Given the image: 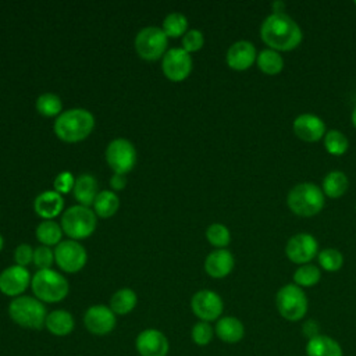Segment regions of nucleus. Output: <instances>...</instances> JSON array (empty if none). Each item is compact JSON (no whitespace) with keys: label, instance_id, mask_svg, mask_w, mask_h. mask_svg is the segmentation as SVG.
Segmentation results:
<instances>
[{"label":"nucleus","instance_id":"obj_1","mask_svg":"<svg viewBox=\"0 0 356 356\" xmlns=\"http://www.w3.org/2000/svg\"><path fill=\"white\" fill-rule=\"evenodd\" d=\"M261 40L275 51H291L296 49L303 39L300 26L285 13H271L264 18L260 26Z\"/></svg>","mask_w":356,"mask_h":356},{"label":"nucleus","instance_id":"obj_2","mask_svg":"<svg viewBox=\"0 0 356 356\" xmlns=\"http://www.w3.org/2000/svg\"><path fill=\"white\" fill-rule=\"evenodd\" d=\"M95 127V117L85 108H71L61 113L54 122V134L58 139L75 143L88 138Z\"/></svg>","mask_w":356,"mask_h":356},{"label":"nucleus","instance_id":"obj_3","mask_svg":"<svg viewBox=\"0 0 356 356\" xmlns=\"http://www.w3.org/2000/svg\"><path fill=\"white\" fill-rule=\"evenodd\" d=\"M10 318L26 330H42L47 317L43 302L33 296L21 295L14 298L8 305Z\"/></svg>","mask_w":356,"mask_h":356},{"label":"nucleus","instance_id":"obj_4","mask_svg":"<svg viewBox=\"0 0 356 356\" xmlns=\"http://www.w3.org/2000/svg\"><path fill=\"white\" fill-rule=\"evenodd\" d=\"M325 203L321 188L312 182L295 185L286 196V204L291 211L300 217H312L318 214Z\"/></svg>","mask_w":356,"mask_h":356},{"label":"nucleus","instance_id":"obj_5","mask_svg":"<svg viewBox=\"0 0 356 356\" xmlns=\"http://www.w3.org/2000/svg\"><path fill=\"white\" fill-rule=\"evenodd\" d=\"M31 286L35 298L46 303L61 302L70 291L65 277L51 268L36 271L31 280Z\"/></svg>","mask_w":356,"mask_h":356},{"label":"nucleus","instance_id":"obj_6","mask_svg":"<svg viewBox=\"0 0 356 356\" xmlns=\"http://www.w3.org/2000/svg\"><path fill=\"white\" fill-rule=\"evenodd\" d=\"M96 216L89 207L76 204L64 211L61 217V228L72 241L90 236L96 228Z\"/></svg>","mask_w":356,"mask_h":356},{"label":"nucleus","instance_id":"obj_7","mask_svg":"<svg viewBox=\"0 0 356 356\" xmlns=\"http://www.w3.org/2000/svg\"><path fill=\"white\" fill-rule=\"evenodd\" d=\"M278 313L288 321H299L307 313V298L303 289L295 284H286L275 295Z\"/></svg>","mask_w":356,"mask_h":356},{"label":"nucleus","instance_id":"obj_8","mask_svg":"<svg viewBox=\"0 0 356 356\" xmlns=\"http://www.w3.org/2000/svg\"><path fill=\"white\" fill-rule=\"evenodd\" d=\"M167 35L161 28L146 26L135 38V50L138 56L147 61H156L165 54Z\"/></svg>","mask_w":356,"mask_h":356},{"label":"nucleus","instance_id":"obj_9","mask_svg":"<svg viewBox=\"0 0 356 356\" xmlns=\"http://www.w3.org/2000/svg\"><path fill=\"white\" fill-rule=\"evenodd\" d=\"M106 160L115 174L125 175L136 164V150L129 140L118 138L108 143L106 149Z\"/></svg>","mask_w":356,"mask_h":356},{"label":"nucleus","instance_id":"obj_10","mask_svg":"<svg viewBox=\"0 0 356 356\" xmlns=\"http://www.w3.org/2000/svg\"><path fill=\"white\" fill-rule=\"evenodd\" d=\"M86 250L76 241H61L54 249V260L65 273H76L86 264Z\"/></svg>","mask_w":356,"mask_h":356},{"label":"nucleus","instance_id":"obj_11","mask_svg":"<svg viewBox=\"0 0 356 356\" xmlns=\"http://www.w3.org/2000/svg\"><path fill=\"white\" fill-rule=\"evenodd\" d=\"M191 309L200 321H214L222 313L224 303L221 296L210 289L197 291L191 299Z\"/></svg>","mask_w":356,"mask_h":356},{"label":"nucleus","instance_id":"obj_12","mask_svg":"<svg viewBox=\"0 0 356 356\" xmlns=\"http://www.w3.org/2000/svg\"><path fill=\"white\" fill-rule=\"evenodd\" d=\"M318 243L316 238L307 232L295 234L291 236L285 246L286 257L295 264H309L318 253Z\"/></svg>","mask_w":356,"mask_h":356},{"label":"nucleus","instance_id":"obj_13","mask_svg":"<svg viewBox=\"0 0 356 356\" xmlns=\"http://www.w3.org/2000/svg\"><path fill=\"white\" fill-rule=\"evenodd\" d=\"M85 328L93 335H107L110 334L117 324V317L110 306L106 305H93L86 309L83 314Z\"/></svg>","mask_w":356,"mask_h":356},{"label":"nucleus","instance_id":"obj_14","mask_svg":"<svg viewBox=\"0 0 356 356\" xmlns=\"http://www.w3.org/2000/svg\"><path fill=\"white\" fill-rule=\"evenodd\" d=\"M161 68L167 79L181 82L186 79L192 71V57L184 49H171L163 56Z\"/></svg>","mask_w":356,"mask_h":356},{"label":"nucleus","instance_id":"obj_15","mask_svg":"<svg viewBox=\"0 0 356 356\" xmlns=\"http://www.w3.org/2000/svg\"><path fill=\"white\" fill-rule=\"evenodd\" d=\"M135 349L139 356H167L170 342L160 330L146 328L138 334L135 339Z\"/></svg>","mask_w":356,"mask_h":356},{"label":"nucleus","instance_id":"obj_16","mask_svg":"<svg viewBox=\"0 0 356 356\" xmlns=\"http://www.w3.org/2000/svg\"><path fill=\"white\" fill-rule=\"evenodd\" d=\"M29 271L21 266H10L0 274V291L1 293L17 298L28 288L31 282Z\"/></svg>","mask_w":356,"mask_h":356},{"label":"nucleus","instance_id":"obj_17","mask_svg":"<svg viewBox=\"0 0 356 356\" xmlns=\"http://www.w3.org/2000/svg\"><path fill=\"white\" fill-rule=\"evenodd\" d=\"M292 128H293L295 135L300 140L309 142V143L318 142L320 139L324 138V135L327 132L324 121L320 117L310 114V113H303V114L298 115L293 120Z\"/></svg>","mask_w":356,"mask_h":356},{"label":"nucleus","instance_id":"obj_18","mask_svg":"<svg viewBox=\"0 0 356 356\" xmlns=\"http://www.w3.org/2000/svg\"><path fill=\"white\" fill-rule=\"evenodd\" d=\"M256 47L249 40H238L232 43L225 56L228 67L235 71H245L250 68L256 63Z\"/></svg>","mask_w":356,"mask_h":356},{"label":"nucleus","instance_id":"obj_19","mask_svg":"<svg viewBox=\"0 0 356 356\" xmlns=\"http://www.w3.org/2000/svg\"><path fill=\"white\" fill-rule=\"evenodd\" d=\"M234 256L227 249H216L204 260V270L211 278H224L234 268Z\"/></svg>","mask_w":356,"mask_h":356},{"label":"nucleus","instance_id":"obj_20","mask_svg":"<svg viewBox=\"0 0 356 356\" xmlns=\"http://www.w3.org/2000/svg\"><path fill=\"white\" fill-rule=\"evenodd\" d=\"M63 207H64L63 197L56 191L42 192L40 195L36 196L35 203H33L35 213L44 220H50V218L58 216L61 213Z\"/></svg>","mask_w":356,"mask_h":356},{"label":"nucleus","instance_id":"obj_21","mask_svg":"<svg viewBox=\"0 0 356 356\" xmlns=\"http://www.w3.org/2000/svg\"><path fill=\"white\" fill-rule=\"evenodd\" d=\"M214 332L225 343H238L245 335V327L239 318L225 316L217 320Z\"/></svg>","mask_w":356,"mask_h":356},{"label":"nucleus","instance_id":"obj_22","mask_svg":"<svg viewBox=\"0 0 356 356\" xmlns=\"http://www.w3.org/2000/svg\"><path fill=\"white\" fill-rule=\"evenodd\" d=\"M75 320L72 314L64 309H57L50 313H47L44 328L56 335V337H65L74 331Z\"/></svg>","mask_w":356,"mask_h":356},{"label":"nucleus","instance_id":"obj_23","mask_svg":"<svg viewBox=\"0 0 356 356\" xmlns=\"http://www.w3.org/2000/svg\"><path fill=\"white\" fill-rule=\"evenodd\" d=\"M307 356H342L341 345L328 335H314L306 343Z\"/></svg>","mask_w":356,"mask_h":356},{"label":"nucleus","instance_id":"obj_24","mask_svg":"<svg viewBox=\"0 0 356 356\" xmlns=\"http://www.w3.org/2000/svg\"><path fill=\"white\" fill-rule=\"evenodd\" d=\"M74 196L79 202L81 206L89 207L93 204L96 196H97V181L90 174H81L78 178H75L74 184Z\"/></svg>","mask_w":356,"mask_h":356},{"label":"nucleus","instance_id":"obj_25","mask_svg":"<svg viewBox=\"0 0 356 356\" xmlns=\"http://www.w3.org/2000/svg\"><path fill=\"white\" fill-rule=\"evenodd\" d=\"M349 181L348 177L342 171H330L321 185V191L324 196H328L331 199H338L348 191Z\"/></svg>","mask_w":356,"mask_h":356},{"label":"nucleus","instance_id":"obj_26","mask_svg":"<svg viewBox=\"0 0 356 356\" xmlns=\"http://www.w3.org/2000/svg\"><path fill=\"white\" fill-rule=\"evenodd\" d=\"M138 303V296L131 288H121L113 293L110 299V309L115 316L131 313Z\"/></svg>","mask_w":356,"mask_h":356},{"label":"nucleus","instance_id":"obj_27","mask_svg":"<svg viewBox=\"0 0 356 356\" xmlns=\"http://www.w3.org/2000/svg\"><path fill=\"white\" fill-rule=\"evenodd\" d=\"M256 64L259 70L266 75H277L284 68V58L278 51L273 49H264L257 54Z\"/></svg>","mask_w":356,"mask_h":356},{"label":"nucleus","instance_id":"obj_28","mask_svg":"<svg viewBox=\"0 0 356 356\" xmlns=\"http://www.w3.org/2000/svg\"><path fill=\"white\" fill-rule=\"evenodd\" d=\"M120 206V199L118 196L111 192V191H102L97 193L95 202H93V207H95V213L99 217H111L117 213Z\"/></svg>","mask_w":356,"mask_h":356},{"label":"nucleus","instance_id":"obj_29","mask_svg":"<svg viewBox=\"0 0 356 356\" xmlns=\"http://www.w3.org/2000/svg\"><path fill=\"white\" fill-rule=\"evenodd\" d=\"M61 235H63V228L51 220H44L36 228V238L44 246H51V245L57 246L61 241Z\"/></svg>","mask_w":356,"mask_h":356},{"label":"nucleus","instance_id":"obj_30","mask_svg":"<svg viewBox=\"0 0 356 356\" xmlns=\"http://www.w3.org/2000/svg\"><path fill=\"white\" fill-rule=\"evenodd\" d=\"M323 143H324L327 153H330L332 156L345 154L348 150V146H349L348 138L338 129H331V131L325 132V135L323 138Z\"/></svg>","mask_w":356,"mask_h":356},{"label":"nucleus","instance_id":"obj_31","mask_svg":"<svg viewBox=\"0 0 356 356\" xmlns=\"http://www.w3.org/2000/svg\"><path fill=\"white\" fill-rule=\"evenodd\" d=\"M321 278V271L317 266L303 264L298 267L293 273V282L300 288H307L316 285Z\"/></svg>","mask_w":356,"mask_h":356},{"label":"nucleus","instance_id":"obj_32","mask_svg":"<svg viewBox=\"0 0 356 356\" xmlns=\"http://www.w3.org/2000/svg\"><path fill=\"white\" fill-rule=\"evenodd\" d=\"M188 28V19L181 13H171L168 14L163 21V31L167 35V38H178L181 35L186 33Z\"/></svg>","mask_w":356,"mask_h":356},{"label":"nucleus","instance_id":"obj_33","mask_svg":"<svg viewBox=\"0 0 356 356\" xmlns=\"http://www.w3.org/2000/svg\"><path fill=\"white\" fill-rule=\"evenodd\" d=\"M63 108L61 99L54 93H43L36 99V110L44 117L58 115Z\"/></svg>","mask_w":356,"mask_h":356},{"label":"nucleus","instance_id":"obj_34","mask_svg":"<svg viewBox=\"0 0 356 356\" xmlns=\"http://www.w3.org/2000/svg\"><path fill=\"white\" fill-rule=\"evenodd\" d=\"M206 238L217 249H225V246L231 242V234L229 229L220 222H214L209 225L206 229Z\"/></svg>","mask_w":356,"mask_h":356},{"label":"nucleus","instance_id":"obj_35","mask_svg":"<svg viewBox=\"0 0 356 356\" xmlns=\"http://www.w3.org/2000/svg\"><path fill=\"white\" fill-rule=\"evenodd\" d=\"M318 263L321 266L323 270L328 271V273H334L341 270L342 264H343V256L339 250L334 249V248H327L323 249L318 254Z\"/></svg>","mask_w":356,"mask_h":356},{"label":"nucleus","instance_id":"obj_36","mask_svg":"<svg viewBox=\"0 0 356 356\" xmlns=\"http://www.w3.org/2000/svg\"><path fill=\"white\" fill-rule=\"evenodd\" d=\"M214 334H216L214 328L207 321H197L196 324H193V327L191 330V338H192L193 343H196L199 346L209 345L213 341Z\"/></svg>","mask_w":356,"mask_h":356},{"label":"nucleus","instance_id":"obj_37","mask_svg":"<svg viewBox=\"0 0 356 356\" xmlns=\"http://www.w3.org/2000/svg\"><path fill=\"white\" fill-rule=\"evenodd\" d=\"M54 260V252H51V249L49 246H38L33 250V264L39 268V270H46L50 268Z\"/></svg>","mask_w":356,"mask_h":356},{"label":"nucleus","instance_id":"obj_38","mask_svg":"<svg viewBox=\"0 0 356 356\" xmlns=\"http://www.w3.org/2000/svg\"><path fill=\"white\" fill-rule=\"evenodd\" d=\"M203 43H204V38L199 29H191L182 38V49L188 53L200 50L203 47Z\"/></svg>","mask_w":356,"mask_h":356},{"label":"nucleus","instance_id":"obj_39","mask_svg":"<svg viewBox=\"0 0 356 356\" xmlns=\"http://www.w3.org/2000/svg\"><path fill=\"white\" fill-rule=\"evenodd\" d=\"M74 184H75V178L72 177V174L68 171H64L56 177L54 189L58 193H68L74 188Z\"/></svg>","mask_w":356,"mask_h":356},{"label":"nucleus","instance_id":"obj_40","mask_svg":"<svg viewBox=\"0 0 356 356\" xmlns=\"http://www.w3.org/2000/svg\"><path fill=\"white\" fill-rule=\"evenodd\" d=\"M14 260H15L17 266H21V267H25L26 264H29L33 260L32 248L26 243H21L14 252Z\"/></svg>","mask_w":356,"mask_h":356},{"label":"nucleus","instance_id":"obj_41","mask_svg":"<svg viewBox=\"0 0 356 356\" xmlns=\"http://www.w3.org/2000/svg\"><path fill=\"white\" fill-rule=\"evenodd\" d=\"M110 185H111V188L115 189V191L124 189L125 185H127V178H125V175H124V174H115V172H114V175H113L111 179H110Z\"/></svg>","mask_w":356,"mask_h":356},{"label":"nucleus","instance_id":"obj_42","mask_svg":"<svg viewBox=\"0 0 356 356\" xmlns=\"http://www.w3.org/2000/svg\"><path fill=\"white\" fill-rule=\"evenodd\" d=\"M284 7H285V4L282 1H275V3H273V13H275V14L284 13Z\"/></svg>","mask_w":356,"mask_h":356},{"label":"nucleus","instance_id":"obj_43","mask_svg":"<svg viewBox=\"0 0 356 356\" xmlns=\"http://www.w3.org/2000/svg\"><path fill=\"white\" fill-rule=\"evenodd\" d=\"M352 124H353V127L356 128V106H355V108H353V111H352Z\"/></svg>","mask_w":356,"mask_h":356},{"label":"nucleus","instance_id":"obj_44","mask_svg":"<svg viewBox=\"0 0 356 356\" xmlns=\"http://www.w3.org/2000/svg\"><path fill=\"white\" fill-rule=\"evenodd\" d=\"M3 242H4V241H3V236L0 235V252H1V249H3Z\"/></svg>","mask_w":356,"mask_h":356},{"label":"nucleus","instance_id":"obj_45","mask_svg":"<svg viewBox=\"0 0 356 356\" xmlns=\"http://www.w3.org/2000/svg\"><path fill=\"white\" fill-rule=\"evenodd\" d=\"M353 4H355V6H356V1H355V3H353Z\"/></svg>","mask_w":356,"mask_h":356}]
</instances>
